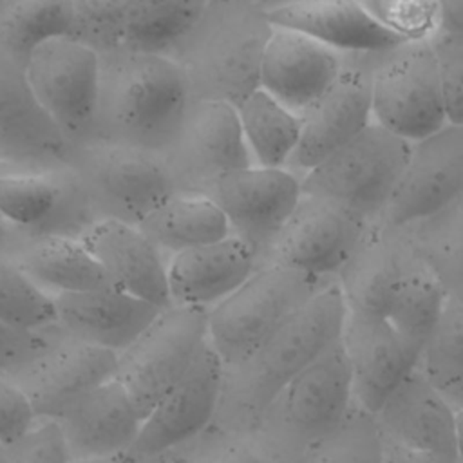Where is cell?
<instances>
[{
	"mask_svg": "<svg viewBox=\"0 0 463 463\" xmlns=\"http://www.w3.org/2000/svg\"><path fill=\"white\" fill-rule=\"evenodd\" d=\"M447 121L463 125V34L438 31L432 36Z\"/></svg>",
	"mask_w": 463,
	"mask_h": 463,
	"instance_id": "obj_41",
	"label": "cell"
},
{
	"mask_svg": "<svg viewBox=\"0 0 463 463\" xmlns=\"http://www.w3.org/2000/svg\"><path fill=\"white\" fill-rule=\"evenodd\" d=\"M463 194V125L447 123L412 143L405 172L376 224L402 230Z\"/></svg>",
	"mask_w": 463,
	"mask_h": 463,
	"instance_id": "obj_13",
	"label": "cell"
},
{
	"mask_svg": "<svg viewBox=\"0 0 463 463\" xmlns=\"http://www.w3.org/2000/svg\"><path fill=\"white\" fill-rule=\"evenodd\" d=\"M14 260L49 295L112 286L99 262L78 237L45 235L25 246Z\"/></svg>",
	"mask_w": 463,
	"mask_h": 463,
	"instance_id": "obj_28",
	"label": "cell"
},
{
	"mask_svg": "<svg viewBox=\"0 0 463 463\" xmlns=\"http://www.w3.org/2000/svg\"><path fill=\"white\" fill-rule=\"evenodd\" d=\"M447 291L436 273L414 251L385 318L405 336L425 345L439 318Z\"/></svg>",
	"mask_w": 463,
	"mask_h": 463,
	"instance_id": "obj_34",
	"label": "cell"
},
{
	"mask_svg": "<svg viewBox=\"0 0 463 463\" xmlns=\"http://www.w3.org/2000/svg\"><path fill=\"white\" fill-rule=\"evenodd\" d=\"M101 58L98 121L109 141L148 152L177 143L190 112V80L175 60L154 52L114 51Z\"/></svg>",
	"mask_w": 463,
	"mask_h": 463,
	"instance_id": "obj_1",
	"label": "cell"
},
{
	"mask_svg": "<svg viewBox=\"0 0 463 463\" xmlns=\"http://www.w3.org/2000/svg\"><path fill=\"white\" fill-rule=\"evenodd\" d=\"M38 420L22 385L14 378L0 374V445L20 439Z\"/></svg>",
	"mask_w": 463,
	"mask_h": 463,
	"instance_id": "obj_43",
	"label": "cell"
},
{
	"mask_svg": "<svg viewBox=\"0 0 463 463\" xmlns=\"http://www.w3.org/2000/svg\"><path fill=\"white\" fill-rule=\"evenodd\" d=\"M78 239L99 262L112 286L159 307L172 306L168 264L136 222L107 215L90 222Z\"/></svg>",
	"mask_w": 463,
	"mask_h": 463,
	"instance_id": "obj_17",
	"label": "cell"
},
{
	"mask_svg": "<svg viewBox=\"0 0 463 463\" xmlns=\"http://www.w3.org/2000/svg\"><path fill=\"white\" fill-rule=\"evenodd\" d=\"M412 143L371 121L302 177V194L331 199L374 222L392 197Z\"/></svg>",
	"mask_w": 463,
	"mask_h": 463,
	"instance_id": "obj_4",
	"label": "cell"
},
{
	"mask_svg": "<svg viewBox=\"0 0 463 463\" xmlns=\"http://www.w3.org/2000/svg\"><path fill=\"white\" fill-rule=\"evenodd\" d=\"M0 317L18 327L56 326L52 295L34 284L14 259L0 255Z\"/></svg>",
	"mask_w": 463,
	"mask_h": 463,
	"instance_id": "obj_37",
	"label": "cell"
},
{
	"mask_svg": "<svg viewBox=\"0 0 463 463\" xmlns=\"http://www.w3.org/2000/svg\"><path fill=\"white\" fill-rule=\"evenodd\" d=\"M456 436H458V463H463V409L456 411Z\"/></svg>",
	"mask_w": 463,
	"mask_h": 463,
	"instance_id": "obj_48",
	"label": "cell"
},
{
	"mask_svg": "<svg viewBox=\"0 0 463 463\" xmlns=\"http://www.w3.org/2000/svg\"><path fill=\"white\" fill-rule=\"evenodd\" d=\"M266 16L275 27L295 29L345 54L382 52L405 42L360 0H295L266 11Z\"/></svg>",
	"mask_w": 463,
	"mask_h": 463,
	"instance_id": "obj_24",
	"label": "cell"
},
{
	"mask_svg": "<svg viewBox=\"0 0 463 463\" xmlns=\"http://www.w3.org/2000/svg\"><path fill=\"white\" fill-rule=\"evenodd\" d=\"M208 340V309L172 304L118 353L116 378L145 418L183 378Z\"/></svg>",
	"mask_w": 463,
	"mask_h": 463,
	"instance_id": "obj_6",
	"label": "cell"
},
{
	"mask_svg": "<svg viewBox=\"0 0 463 463\" xmlns=\"http://www.w3.org/2000/svg\"><path fill=\"white\" fill-rule=\"evenodd\" d=\"M85 174L114 217L139 222L175 194L172 170L157 154L118 141L96 143L85 150Z\"/></svg>",
	"mask_w": 463,
	"mask_h": 463,
	"instance_id": "obj_15",
	"label": "cell"
},
{
	"mask_svg": "<svg viewBox=\"0 0 463 463\" xmlns=\"http://www.w3.org/2000/svg\"><path fill=\"white\" fill-rule=\"evenodd\" d=\"M179 141L210 179L253 165L237 107L222 98H206L192 105Z\"/></svg>",
	"mask_w": 463,
	"mask_h": 463,
	"instance_id": "obj_26",
	"label": "cell"
},
{
	"mask_svg": "<svg viewBox=\"0 0 463 463\" xmlns=\"http://www.w3.org/2000/svg\"><path fill=\"white\" fill-rule=\"evenodd\" d=\"M208 195L224 212L232 233L259 257L268 253L302 197V179L289 168L250 165L217 174Z\"/></svg>",
	"mask_w": 463,
	"mask_h": 463,
	"instance_id": "obj_12",
	"label": "cell"
},
{
	"mask_svg": "<svg viewBox=\"0 0 463 463\" xmlns=\"http://www.w3.org/2000/svg\"><path fill=\"white\" fill-rule=\"evenodd\" d=\"M74 36L96 47L101 54L121 47L123 24L132 0H72Z\"/></svg>",
	"mask_w": 463,
	"mask_h": 463,
	"instance_id": "obj_39",
	"label": "cell"
},
{
	"mask_svg": "<svg viewBox=\"0 0 463 463\" xmlns=\"http://www.w3.org/2000/svg\"><path fill=\"white\" fill-rule=\"evenodd\" d=\"M58 421L72 459H83L128 452L143 418L114 376L71 405Z\"/></svg>",
	"mask_w": 463,
	"mask_h": 463,
	"instance_id": "obj_25",
	"label": "cell"
},
{
	"mask_svg": "<svg viewBox=\"0 0 463 463\" xmlns=\"http://www.w3.org/2000/svg\"><path fill=\"white\" fill-rule=\"evenodd\" d=\"M374 60L376 52L345 54L335 81L300 116V141L286 166L300 179L373 121Z\"/></svg>",
	"mask_w": 463,
	"mask_h": 463,
	"instance_id": "obj_9",
	"label": "cell"
},
{
	"mask_svg": "<svg viewBox=\"0 0 463 463\" xmlns=\"http://www.w3.org/2000/svg\"><path fill=\"white\" fill-rule=\"evenodd\" d=\"M206 0H132L119 51L165 54L201 22Z\"/></svg>",
	"mask_w": 463,
	"mask_h": 463,
	"instance_id": "obj_30",
	"label": "cell"
},
{
	"mask_svg": "<svg viewBox=\"0 0 463 463\" xmlns=\"http://www.w3.org/2000/svg\"><path fill=\"white\" fill-rule=\"evenodd\" d=\"M29 87L67 139L85 136L98 119L101 52L74 34L36 45L24 60Z\"/></svg>",
	"mask_w": 463,
	"mask_h": 463,
	"instance_id": "obj_8",
	"label": "cell"
},
{
	"mask_svg": "<svg viewBox=\"0 0 463 463\" xmlns=\"http://www.w3.org/2000/svg\"><path fill=\"white\" fill-rule=\"evenodd\" d=\"M71 463H137L128 452L114 454V456H103V458H83V459H72Z\"/></svg>",
	"mask_w": 463,
	"mask_h": 463,
	"instance_id": "obj_47",
	"label": "cell"
},
{
	"mask_svg": "<svg viewBox=\"0 0 463 463\" xmlns=\"http://www.w3.org/2000/svg\"><path fill=\"white\" fill-rule=\"evenodd\" d=\"M5 170H14V166H13V165H9V163H5V161H2V159H0V174H2V172H5Z\"/></svg>",
	"mask_w": 463,
	"mask_h": 463,
	"instance_id": "obj_50",
	"label": "cell"
},
{
	"mask_svg": "<svg viewBox=\"0 0 463 463\" xmlns=\"http://www.w3.org/2000/svg\"><path fill=\"white\" fill-rule=\"evenodd\" d=\"M373 222L331 199L302 194L291 217L268 250L277 260L333 280L364 241Z\"/></svg>",
	"mask_w": 463,
	"mask_h": 463,
	"instance_id": "obj_11",
	"label": "cell"
},
{
	"mask_svg": "<svg viewBox=\"0 0 463 463\" xmlns=\"http://www.w3.org/2000/svg\"><path fill=\"white\" fill-rule=\"evenodd\" d=\"M371 85L373 121L411 143L449 123L430 40L403 42L376 52Z\"/></svg>",
	"mask_w": 463,
	"mask_h": 463,
	"instance_id": "obj_5",
	"label": "cell"
},
{
	"mask_svg": "<svg viewBox=\"0 0 463 463\" xmlns=\"http://www.w3.org/2000/svg\"><path fill=\"white\" fill-rule=\"evenodd\" d=\"M0 2H2V0H0Z\"/></svg>",
	"mask_w": 463,
	"mask_h": 463,
	"instance_id": "obj_51",
	"label": "cell"
},
{
	"mask_svg": "<svg viewBox=\"0 0 463 463\" xmlns=\"http://www.w3.org/2000/svg\"><path fill=\"white\" fill-rule=\"evenodd\" d=\"M327 282L277 260L259 264L232 295L208 309V340L226 369L244 365Z\"/></svg>",
	"mask_w": 463,
	"mask_h": 463,
	"instance_id": "obj_2",
	"label": "cell"
},
{
	"mask_svg": "<svg viewBox=\"0 0 463 463\" xmlns=\"http://www.w3.org/2000/svg\"><path fill=\"white\" fill-rule=\"evenodd\" d=\"M74 34L72 0H2L0 45L20 60L40 43Z\"/></svg>",
	"mask_w": 463,
	"mask_h": 463,
	"instance_id": "obj_33",
	"label": "cell"
},
{
	"mask_svg": "<svg viewBox=\"0 0 463 463\" xmlns=\"http://www.w3.org/2000/svg\"><path fill=\"white\" fill-rule=\"evenodd\" d=\"M67 137L36 101L24 60L0 45V159L43 163L60 157Z\"/></svg>",
	"mask_w": 463,
	"mask_h": 463,
	"instance_id": "obj_21",
	"label": "cell"
},
{
	"mask_svg": "<svg viewBox=\"0 0 463 463\" xmlns=\"http://www.w3.org/2000/svg\"><path fill=\"white\" fill-rule=\"evenodd\" d=\"M137 226L163 251L172 255L188 248L221 241L232 233V226L208 194H172Z\"/></svg>",
	"mask_w": 463,
	"mask_h": 463,
	"instance_id": "obj_27",
	"label": "cell"
},
{
	"mask_svg": "<svg viewBox=\"0 0 463 463\" xmlns=\"http://www.w3.org/2000/svg\"><path fill=\"white\" fill-rule=\"evenodd\" d=\"M347 306L335 280L289 315L239 369L250 414L262 418L284 385L342 336Z\"/></svg>",
	"mask_w": 463,
	"mask_h": 463,
	"instance_id": "obj_3",
	"label": "cell"
},
{
	"mask_svg": "<svg viewBox=\"0 0 463 463\" xmlns=\"http://www.w3.org/2000/svg\"><path fill=\"white\" fill-rule=\"evenodd\" d=\"M250 4L260 7L262 11H271V9H277L280 5H286V4H291L295 0H248Z\"/></svg>",
	"mask_w": 463,
	"mask_h": 463,
	"instance_id": "obj_49",
	"label": "cell"
},
{
	"mask_svg": "<svg viewBox=\"0 0 463 463\" xmlns=\"http://www.w3.org/2000/svg\"><path fill=\"white\" fill-rule=\"evenodd\" d=\"M420 367L456 411L463 409V284L447 291Z\"/></svg>",
	"mask_w": 463,
	"mask_h": 463,
	"instance_id": "obj_31",
	"label": "cell"
},
{
	"mask_svg": "<svg viewBox=\"0 0 463 463\" xmlns=\"http://www.w3.org/2000/svg\"><path fill=\"white\" fill-rule=\"evenodd\" d=\"M61 425L54 418H40L20 439L0 445V463H71Z\"/></svg>",
	"mask_w": 463,
	"mask_h": 463,
	"instance_id": "obj_40",
	"label": "cell"
},
{
	"mask_svg": "<svg viewBox=\"0 0 463 463\" xmlns=\"http://www.w3.org/2000/svg\"><path fill=\"white\" fill-rule=\"evenodd\" d=\"M441 29L447 33L463 34V0H438Z\"/></svg>",
	"mask_w": 463,
	"mask_h": 463,
	"instance_id": "obj_46",
	"label": "cell"
},
{
	"mask_svg": "<svg viewBox=\"0 0 463 463\" xmlns=\"http://www.w3.org/2000/svg\"><path fill=\"white\" fill-rule=\"evenodd\" d=\"M353 403L349 365L336 340L284 385L262 420L286 447L304 456L344 423Z\"/></svg>",
	"mask_w": 463,
	"mask_h": 463,
	"instance_id": "obj_7",
	"label": "cell"
},
{
	"mask_svg": "<svg viewBox=\"0 0 463 463\" xmlns=\"http://www.w3.org/2000/svg\"><path fill=\"white\" fill-rule=\"evenodd\" d=\"M226 383V365L210 340L183 378L143 418L128 454L145 463L199 436L212 421Z\"/></svg>",
	"mask_w": 463,
	"mask_h": 463,
	"instance_id": "obj_10",
	"label": "cell"
},
{
	"mask_svg": "<svg viewBox=\"0 0 463 463\" xmlns=\"http://www.w3.org/2000/svg\"><path fill=\"white\" fill-rule=\"evenodd\" d=\"M382 436L458 463L456 409L418 365L373 414Z\"/></svg>",
	"mask_w": 463,
	"mask_h": 463,
	"instance_id": "obj_18",
	"label": "cell"
},
{
	"mask_svg": "<svg viewBox=\"0 0 463 463\" xmlns=\"http://www.w3.org/2000/svg\"><path fill=\"white\" fill-rule=\"evenodd\" d=\"M116 371L118 353L71 338L45 351L14 380L38 418L58 420L80 398L114 378Z\"/></svg>",
	"mask_w": 463,
	"mask_h": 463,
	"instance_id": "obj_19",
	"label": "cell"
},
{
	"mask_svg": "<svg viewBox=\"0 0 463 463\" xmlns=\"http://www.w3.org/2000/svg\"><path fill=\"white\" fill-rule=\"evenodd\" d=\"M300 463H382V436L374 418L353 403L344 423L313 445Z\"/></svg>",
	"mask_w": 463,
	"mask_h": 463,
	"instance_id": "obj_36",
	"label": "cell"
},
{
	"mask_svg": "<svg viewBox=\"0 0 463 463\" xmlns=\"http://www.w3.org/2000/svg\"><path fill=\"white\" fill-rule=\"evenodd\" d=\"M389 31L405 42L432 40L441 29L438 0H360Z\"/></svg>",
	"mask_w": 463,
	"mask_h": 463,
	"instance_id": "obj_38",
	"label": "cell"
},
{
	"mask_svg": "<svg viewBox=\"0 0 463 463\" xmlns=\"http://www.w3.org/2000/svg\"><path fill=\"white\" fill-rule=\"evenodd\" d=\"M345 52L288 27L271 29L259 67V87L304 114L335 81Z\"/></svg>",
	"mask_w": 463,
	"mask_h": 463,
	"instance_id": "obj_16",
	"label": "cell"
},
{
	"mask_svg": "<svg viewBox=\"0 0 463 463\" xmlns=\"http://www.w3.org/2000/svg\"><path fill=\"white\" fill-rule=\"evenodd\" d=\"M208 463H269L268 458L250 443H230L222 447Z\"/></svg>",
	"mask_w": 463,
	"mask_h": 463,
	"instance_id": "obj_45",
	"label": "cell"
},
{
	"mask_svg": "<svg viewBox=\"0 0 463 463\" xmlns=\"http://www.w3.org/2000/svg\"><path fill=\"white\" fill-rule=\"evenodd\" d=\"M40 331L18 327L0 317V374L16 378L51 349Z\"/></svg>",
	"mask_w": 463,
	"mask_h": 463,
	"instance_id": "obj_42",
	"label": "cell"
},
{
	"mask_svg": "<svg viewBox=\"0 0 463 463\" xmlns=\"http://www.w3.org/2000/svg\"><path fill=\"white\" fill-rule=\"evenodd\" d=\"M340 342L351 373L353 402L371 416L420 365L423 351L421 344L405 336L387 318L349 309Z\"/></svg>",
	"mask_w": 463,
	"mask_h": 463,
	"instance_id": "obj_14",
	"label": "cell"
},
{
	"mask_svg": "<svg viewBox=\"0 0 463 463\" xmlns=\"http://www.w3.org/2000/svg\"><path fill=\"white\" fill-rule=\"evenodd\" d=\"M382 463H449V461L430 452H425L382 436Z\"/></svg>",
	"mask_w": 463,
	"mask_h": 463,
	"instance_id": "obj_44",
	"label": "cell"
},
{
	"mask_svg": "<svg viewBox=\"0 0 463 463\" xmlns=\"http://www.w3.org/2000/svg\"><path fill=\"white\" fill-rule=\"evenodd\" d=\"M235 107L253 165L288 166L302 134L300 114L262 87H255Z\"/></svg>",
	"mask_w": 463,
	"mask_h": 463,
	"instance_id": "obj_29",
	"label": "cell"
},
{
	"mask_svg": "<svg viewBox=\"0 0 463 463\" xmlns=\"http://www.w3.org/2000/svg\"><path fill=\"white\" fill-rule=\"evenodd\" d=\"M412 255L414 248L402 230L373 222L336 275L347 309L385 318Z\"/></svg>",
	"mask_w": 463,
	"mask_h": 463,
	"instance_id": "obj_23",
	"label": "cell"
},
{
	"mask_svg": "<svg viewBox=\"0 0 463 463\" xmlns=\"http://www.w3.org/2000/svg\"><path fill=\"white\" fill-rule=\"evenodd\" d=\"M52 300L56 326L65 335L114 353L127 349L165 309L116 286L58 293Z\"/></svg>",
	"mask_w": 463,
	"mask_h": 463,
	"instance_id": "obj_20",
	"label": "cell"
},
{
	"mask_svg": "<svg viewBox=\"0 0 463 463\" xmlns=\"http://www.w3.org/2000/svg\"><path fill=\"white\" fill-rule=\"evenodd\" d=\"M402 232L447 289L463 284V194Z\"/></svg>",
	"mask_w": 463,
	"mask_h": 463,
	"instance_id": "obj_32",
	"label": "cell"
},
{
	"mask_svg": "<svg viewBox=\"0 0 463 463\" xmlns=\"http://www.w3.org/2000/svg\"><path fill=\"white\" fill-rule=\"evenodd\" d=\"M259 259V253L235 233L174 253L168 260L172 304L210 309L257 269Z\"/></svg>",
	"mask_w": 463,
	"mask_h": 463,
	"instance_id": "obj_22",
	"label": "cell"
},
{
	"mask_svg": "<svg viewBox=\"0 0 463 463\" xmlns=\"http://www.w3.org/2000/svg\"><path fill=\"white\" fill-rule=\"evenodd\" d=\"M63 199V184L52 174L16 168L0 174V215L16 226L47 228Z\"/></svg>",
	"mask_w": 463,
	"mask_h": 463,
	"instance_id": "obj_35",
	"label": "cell"
}]
</instances>
